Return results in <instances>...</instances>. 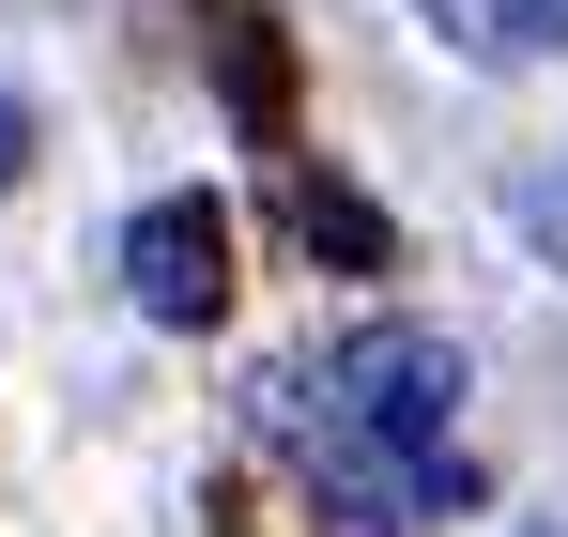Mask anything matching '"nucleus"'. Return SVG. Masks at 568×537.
<instances>
[{"label":"nucleus","instance_id":"f257e3e1","mask_svg":"<svg viewBox=\"0 0 568 537\" xmlns=\"http://www.w3.org/2000/svg\"><path fill=\"white\" fill-rule=\"evenodd\" d=\"M462 338L430 323H354L323 368H277L262 384V430L292 446L307 507L338 537H415L462 507Z\"/></svg>","mask_w":568,"mask_h":537},{"label":"nucleus","instance_id":"7ed1b4c3","mask_svg":"<svg viewBox=\"0 0 568 537\" xmlns=\"http://www.w3.org/2000/svg\"><path fill=\"white\" fill-rule=\"evenodd\" d=\"M462 62H554L568 47V0H415Z\"/></svg>","mask_w":568,"mask_h":537},{"label":"nucleus","instance_id":"39448f33","mask_svg":"<svg viewBox=\"0 0 568 537\" xmlns=\"http://www.w3.org/2000/svg\"><path fill=\"white\" fill-rule=\"evenodd\" d=\"M523 246H554V262H568V170H538V184H523Z\"/></svg>","mask_w":568,"mask_h":537},{"label":"nucleus","instance_id":"f03ea898","mask_svg":"<svg viewBox=\"0 0 568 537\" xmlns=\"http://www.w3.org/2000/svg\"><path fill=\"white\" fill-rule=\"evenodd\" d=\"M123 292H139V323H215L231 307V215L215 200H139L123 215Z\"/></svg>","mask_w":568,"mask_h":537},{"label":"nucleus","instance_id":"423d86ee","mask_svg":"<svg viewBox=\"0 0 568 537\" xmlns=\"http://www.w3.org/2000/svg\"><path fill=\"white\" fill-rule=\"evenodd\" d=\"M16 170H31V108L0 92V200H16Z\"/></svg>","mask_w":568,"mask_h":537},{"label":"nucleus","instance_id":"20e7f679","mask_svg":"<svg viewBox=\"0 0 568 537\" xmlns=\"http://www.w3.org/2000/svg\"><path fill=\"white\" fill-rule=\"evenodd\" d=\"M292 215H307V246H338V262H384V215H369V200H338V184H307Z\"/></svg>","mask_w":568,"mask_h":537}]
</instances>
